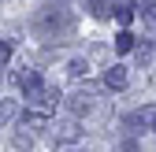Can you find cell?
Segmentation results:
<instances>
[{"mask_svg": "<svg viewBox=\"0 0 156 152\" xmlns=\"http://www.w3.org/2000/svg\"><path fill=\"white\" fill-rule=\"evenodd\" d=\"M74 30V19H71V11H63V8H45L41 11V19H37V33L41 37H67Z\"/></svg>", "mask_w": 156, "mask_h": 152, "instance_id": "6da1fadb", "label": "cell"}, {"mask_svg": "<svg viewBox=\"0 0 156 152\" xmlns=\"http://www.w3.org/2000/svg\"><path fill=\"white\" fill-rule=\"evenodd\" d=\"M126 130H134V134H156V108H138L130 111V115L123 119Z\"/></svg>", "mask_w": 156, "mask_h": 152, "instance_id": "7a4b0ae2", "label": "cell"}, {"mask_svg": "<svg viewBox=\"0 0 156 152\" xmlns=\"http://www.w3.org/2000/svg\"><path fill=\"white\" fill-rule=\"evenodd\" d=\"M26 100H30L37 111H48V108H56V100H60V89L48 85V82H37V85L26 93Z\"/></svg>", "mask_w": 156, "mask_h": 152, "instance_id": "3957f363", "label": "cell"}, {"mask_svg": "<svg viewBox=\"0 0 156 152\" xmlns=\"http://www.w3.org/2000/svg\"><path fill=\"white\" fill-rule=\"evenodd\" d=\"M48 130H52L56 145H74L78 137H82V126H78V119H56Z\"/></svg>", "mask_w": 156, "mask_h": 152, "instance_id": "277c9868", "label": "cell"}, {"mask_svg": "<svg viewBox=\"0 0 156 152\" xmlns=\"http://www.w3.org/2000/svg\"><path fill=\"white\" fill-rule=\"evenodd\" d=\"M126 67H119V63H115V67H108L104 71V89H115V93H119V89H126Z\"/></svg>", "mask_w": 156, "mask_h": 152, "instance_id": "5b68a950", "label": "cell"}, {"mask_svg": "<svg viewBox=\"0 0 156 152\" xmlns=\"http://www.w3.org/2000/svg\"><path fill=\"white\" fill-rule=\"evenodd\" d=\"M26 126H30V130H45V126H52V123H48V111H37V108L26 111V115H23V130H26Z\"/></svg>", "mask_w": 156, "mask_h": 152, "instance_id": "8992f818", "label": "cell"}, {"mask_svg": "<svg viewBox=\"0 0 156 152\" xmlns=\"http://www.w3.org/2000/svg\"><path fill=\"white\" fill-rule=\"evenodd\" d=\"M15 82H19V89H23V93H30L37 82H41V74H37V71H30V67H23V71L15 74Z\"/></svg>", "mask_w": 156, "mask_h": 152, "instance_id": "52a82bcc", "label": "cell"}, {"mask_svg": "<svg viewBox=\"0 0 156 152\" xmlns=\"http://www.w3.org/2000/svg\"><path fill=\"white\" fill-rule=\"evenodd\" d=\"M89 93H93V89H82V93H74V97H71V111H74V115H82V111L93 108V97H89Z\"/></svg>", "mask_w": 156, "mask_h": 152, "instance_id": "ba28073f", "label": "cell"}, {"mask_svg": "<svg viewBox=\"0 0 156 152\" xmlns=\"http://www.w3.org/2000/svg\"><path fill=\"white\" fill-rule=\"evenodd\" d=\"M115 0H89V11L97 15V19H108V15H115Z\"/></svg>", "mask_w": 156, "mask_h": 152, "instance_id": "9c48e42d", "label": "cell"}, {"mask_svg": "<svg viewBox=\"0 0 156 152\" xmlns=\"http://www.w3.org/2000/svg\"><path fill=\"white\" fill-rule=\"evenodd\" d=\"M134 48H138V41H134L130 30H123L119 37H115V52H134Z\"/></svg>", "mask_w": 156, "mask_h": 152, "instance_id": "30bf717a", "label": "cell"}, {"mask_svg": "<svg viewBox=\"0 0 156 152\" xmlns=\"http://www.w3.org/2000/svg\"><path fill=\"white\" fill-rule=\"evenodd\" d=\"M15 119V100H0V126Z\"/></svg>", "mask_w": 156, "mask_h": 152, "instance_id": "8fae6325", "label": "cell"}, {"mask_svg": "<svg viewBox=\"0 0 156 152\" xmlns=\"http://www.w3.org/2000/svg\"><path fill=\"white\" fill-rule=\"evenodd\" d=\"M86 71H89V63H86V60H71V63H67V74H71V78H82Z\"/></svg>", "mask_w": 156, "mask_h": 152, "instance_id": "7c38bea8", "label": "cell"}, {"mask_svg": "<svg viewBox=\"0 0 156 152\" xmlns=\"http://www.w3.org/2000/svg\"><path fill=\"white\" fill-rule=\"evenodd\" d=\"M141 19L156 22V0H145V4H141Z\"/></svg>", "mask_w": 156, "mask_h": 152, "instance_id": "4fadbf2b", "label": "cell"}, {"mask_svg": "<svg viewBox=\"0 0 156 152\" xmlns=\"http://www.w3.org/2000/svg\"><path fill=\"white\" fill-rule=\"evenodd\" d=\"M134 52H138V60H141V63H145V60H149V56H152V48H149V45H138V48H134Z\"/></svg>", "mask_w": 156, "mask_h": 152, "instance_id": "5bb4252c", "label": "cell"}, {"mask_svg": "<svg viewBox=\"0 0 156 152\" xmlns=\"http://www.w3.org/2000/svg\"><path fill=\"white\" fill-rule=\"evenodd\" d=\"M30 141H34L30 134H15V145H19V148H30Z\"/></svg>", "mask_w": 156, "mask_h": 152, "instance_id": "9a60e30c", "label": "cell"}, {"mask_svg": "<svg viewBox=\"0 0 156 152\" xmlns=\"http://www.w3.org/2000/svg\"><path fill=\"white\" fill-rule=\"evenodd\" d=\"M8 56H11V45H8V41H0V63H4Z\"/></svg>", "mask_w": 156, "mask_h": 152, "instance_id": "2e32d148", "label": "cell"}, {"mask_svg": "<svg viewBox=\"0 0 156 152\" xmlns=\"http://www.w3.org/2000/svg\"><path fill=\"white\" fill-rule=\"evenodd\" d=\"M71 152H78V148H71Z\"/></svg>", "mask_w": 156, "mask_h": 152, "instance_id": "e0dca14e", "label": "cell"}]
</instances>
